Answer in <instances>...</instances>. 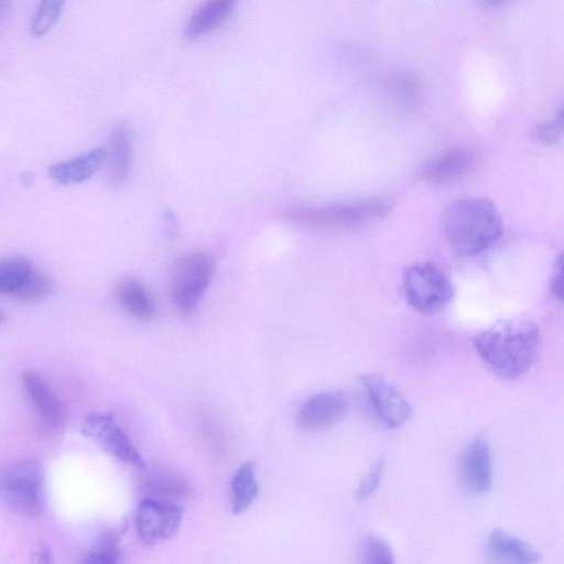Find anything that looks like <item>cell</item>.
Segmentation results:
<instances>
[{"label": "cell", "mask_w": 564, "mask_h": 564, "mask_svg": "<svg viewBox=\"0 0 564 564\" xmlns=\"http://www.w3.org/2000/svg\"><path fill=\"white\" fill-rule=\"evenodd\" d=\"M259 485L256 479L254 464L249 460L236 470L229 490L231 511L241 513L257 499Z\"/></svg>", "instance_id": "ffe728a7"}, {"label": "cell", "mask_w": 564, "mask_h": 564, "mask_svg": "<svg viewBox=\"0 0 564 564\" xmlns=\"http://www.w3.org/2000/svg\"><path fill=\"white\" fill-rule=\"evenodd\" d=\"M214 274L213 259L203 252L181 258L173 268L170 297L175 310L184 316L195 312Z\"/></svg>", "instance_id": "277c9868"}, {"label": "cell", "mask_w": 564, "mask_h": 564, "mask_svg": "<svg viewBox=\"0 0 564 564\" xmlns=\"http://www.w3.org/2000/svg\"><path fill=\"white\" fill-rule=\"evenodd\" d=\"M107 156L108 184L112 188L120 187L129 175L132 160L130 133L124 121L113 124Z\"/></svg>", "instance_id": "9a60e30c"}, {"label": "cell", "mask_w": 564, "mask_h": 564, "mask_svg": "<svg viewBox=\"0 0 564 564\" xmlns=\"http://www.w3.org/2000/svg\"><path fill=\"white\" fill-rule=\"evenodd\" d=\"M0 500L10 510L36 518L44 508V469L35 459H21L0 469Z\"/></svg>", "instance_id": "3957f363"}, {"label": "cell", "mask_w": 564, "mask_h": 564, "mask_svg": "<svg viewBox=\"0 0 564 564\" xmlns=\"http://www.w3.org/2000/svg\"><path fill=\"white\" fill-rule=\"evenodd\" d=\"M64 2L62 1H42L37 6L31 20V34L34 37H42L48 33L59 19Z\"/></svg>", "instance_id": "7402d4cb"}, {"label": "cell", "mask_w": 564, "mask_h": 564, "mask_svg": "<svg viewBox=\"0 0 564 564\" xmlns=\"http://www.w3.org/2000/svg\"><path fill=\"white\" fill-rule=\"evenodd\" d=\"M473 345L492 372L513 380L525 375L534 364L541 347V335L538 326L530 321H506L476 334Z\"/></svg>", "instance_id": "6da1fadb"}, {"label": "cell", "mask_w": 564, "mask_h": 564, "mask_svg": "<svg viewBox=\"0 0 564 564\" xmlns=\"http://www.w3.org/2000/svg\"><path fill=\"white\" fill-rule=\"evenodd\" d=\"M235 3L232 0H210L200 4L185 25L186 37L194 40L216 29L231 13Z\"/></svg>", "instance_id": "d6986e66"}, {"label": "cell", "mask_w": 564, "mask_h": 564, "mask_svg": "<svg viewBox=\"0 0 564 564\" xmlns=\"http://www.w3.org/2000/svg\"><path fill=\"white\" fill-rule=\"evenodd\" d=\"M349 408L341 391H325L307 399L299 409L296 421L304 431H318L340 420Z\"/></svg>", "instance_id": "7c38bea8"}, {"label": "cell", "mask_w": 564, "mask_h": 564, "mask_svg": "<svg viewBox=\"0 0 564 564\" xmlns=\"http://www.w3.org/2000/svg\"><path fill=\"white\" fill-rule=\"evenodd\" d=\"M24 390L40 416L51 426H57L63 420V409L46 381L34 371L22 376Z\"/></svg>", "instance_id": "e0dca14e"}, {"label": "cell", "mask_w": 564, "mask_h": 564, "mask_svg": "<svg viewBox=\"0 0 564 564\" xmlns=\"http://www.w3.org/2000/svg\"><path fill=\"white\" fill-rule=\"evenodd\" d=\"M149 486L160 494L182 496L186 492L187 485L173 475H159L150 479Z\"/></svg>", "instance_id": "484cf974"}, {"label": "cell", "mask_w": 564, "mask_h": 564, "mask_svg": "<svg viewBox=\"0 0 564 564\" xmlns=\"http://www.w3.org/2000/svg\"><path fill=\"white\" fill-rule=\"evenodd\" d=\"M551 292L560 302L563 299V258L560 254L556 260L550 284Z\"/></svg>", "instance_id": "83f0119b"}, {"label": "cell", "mask_w": 564, "mask_h": 564, "mask_svg": "<svg viewBox=\"0 0 564 564\" xmlns=\"http://www.w3.org/2000/svg\"><path fill=\"white\" fill-rule=\"evenodd\" d=\"M83 435L97 441L105 451L120 462L144 469L147 464L128 435L110 413L90 412L80 425Z\"/></svg>", "instance_id": "ba28073f"}, {"label": "cell", "mask_w": 564, "mask_h": 564, "mask_svg": "<svg viewBox=\"0 0 564 564\" xmlns=\"http://www.w3.org/2000/svg\"><path fill=\"white\" fill-rule=\"evenodd\" d=\"M80 564H123L118 534L108 532L83 557Z\"/></svg>", "instance_id": "44dd1931"}, {"label": "cell", "mask_w": 564, "mask_h": 564, "mask_svg": "<svg viewBox=\"0 0 564 564\" xmlns=\"http://www.w3.org/2000/svg\"><path fill=\"white\" fill-rule=\"evenodd\" d=\"M11 8V2L9 1H0V21L3 20L9 13Z\"/></svg>", "instance_id": "f546056e"}, {"label": "cell", "mask_w": 564, "mask_h": 564, "mask_svg": "<svg viewBox=\"0 0 564 564\" xmlns=\"http://www.w3.org/2000/svg\"><path fill=\"white\" fill-rule=\"evenodd\" d=\"M183 516L184 509L180 505L166 499L147 497L137 508V534L145 545L161 543L177 532Z\"/></svg>", "instance_id": "52a82bcc"}, {"label": "cell", "mask_w": 564, "mask_h": 564, "mask_svg": "<svg viewBox=\"0 0 564 564\" xmlns=\"http://www.w3.org/2000/svg\"><path fill=\"white\" fill-rule=\"evenodd\" d=\"M37 564H55L51 552L47 549H42L35 554Z\"/></svg>", "instance_id": "f1b7e54d"}, {"label": "cell", "mask_w": 564, "mask_h": 564, "mask_svg": "<svg viewBox=\"0 0 564 564\" xmlns=\"http://www.w3.org/2000/svg\"><path fill=\"white\" fill-rule=\"evenodd\" d=\"M445 237L462 256L489 249L502 234V218L492 202L465 197L447 206L443 217Z\"/></svg>", "instance_id": "7a4b0ae2"}, {"label": "cell", "mask_w": 564, "mask_h": 564, "mask_svg": "<svg viewBox=\"0 0 564 564\" xmlns=\"http://www.w3.org/2000/svg\"><path fill=\"white\" fill-rule=\"evenodd\" d=\"M386 212V202L371 198L349 204L294 209L288 213L286 218L294 224L310 227H343L369 221Z\"/></svg>", "instance_id": "8992f818"}, {"label": "cell", "mask_w": 564, "mask_h": 564, "mask_svg": "<svg viewBox=\"0 0 564 564\" xmlns=\"http://www.w3.org/2000/svg\"><path fill=\"white\" fill-rule=\"evenodd\" d=\"M359 382L366 391L372 412L384 427L398 429L410 420L411 405L381 375H364Z\"/></svg>", "instance_id": "9c48e42d"}, {"label": "cell", "mask_w": 564, "mask_h": 564, "mask_svg": "<svg viewBox=\"0 0 564 564\" xmlns=\"http://www.w3.org/2000/svg\"><path fill=\"white\" fill-rule=\"evenodd\" d=\"M485 555L490 564H538L541 553L508 532L492 530L485 542Z\"/></svg>", "instance_id": "4fadbf2b"}, {"label": "cell", "mask_w": 564, "mask_h": 564, "mask_svg": "<svg viewBox=\"0 0 564 564\" xmlns=\"http://www.w3.org/2000/svg\"><path fill=\"white\" fill-rule=\"evenodd\" d=\"M384 469V459L379 458L360 480L356 496L358 500L368 499L379 487Z\"/></svg>", "instance_id": "cb8c5ba5"}, {"label": "cell", "mask_w": 564, "mask_h": 564, "mask_svg": "<svg viewBox=\"0 0 564 564\" xmlns=\"http://www.w3.org/2000/svg\"><path fill=\"white\" fill-rule=\"evenodd\" d=\"M121 307L134 318L150 322L155 316L154 301L145 286L135 279L127 278L116 288Z\"/></svg>", "instance_id": "ac0fdd59"}, {"label": "cell", "mask_w": 564, "mask_h": 564, "mask_svg": "<svg viewBox=\"0 0 564 564\" xmlns=\"http://www.w3.org/2000/svg\"><path fill=\"white\" fill-rule=\"evenodd\" d=\"M4 318V312L3 310L0 307V322H2Z\"/></svg>", "instance_id": "1f68e13d"}, {"label": "cell", "mask_w": 564, "mask_h": 564, "mask_svg": "<svg viewBox=\"0 0 564 564\" xmlns=\"http://www.w3.org/2000/svg\"><path fill=\"white\" fill-rule=\"evenodd\" d=\"M107 159L102 148H95L73 159L50 165L48 176L55 182L69 185L90 178Z\"/></svg>", "instance_id": "5bb4252c"}, {"label": "cell", "mask_w": 564, "mask_h": 564, "mask_svg": "<svg viewBox=\"0 0 564 564\" xmlns=\"http://www.w3.org/2000/svg\"><path fill=\"white\" fill-rule=\"evenodd\" d=\"M403 290L410 306L426 314L443 310L454 296L449 279L430 262L412 264L405 270Z\"/></svg>", "instance_id": "5b68a950"}, {"label": "cell", "mask_w": 564, "mask_h": 564, "mask_svg": "<svg viewBox=\"0 0 564 564\" xmlns=\"http://www.w3.org/2000/svg\"><path fill=\"white\" fill-rule=\"evenodd\" d=\"M43 290L44 274L28 259L0 261V295H9L20 302H34Z\"/></svg>", "instance_id": "30bf717a"}, {"label": "cell", "mask_w": 564, "mask_h": 564, "mask_svg": "<svg viewBox=\"0 0 564 564\" xmlns=\"http://www.w3.org/2000/svg\"><path fill=\"white\" fill-rule=\"evenodd\" d=\"M459 477L463 488L471 495H482L490 490L492 463L486 440L478 437L467 445L460 459Z\"/></svg>", "instance_id": "8fae6325"}, {"label": "cell", "mask_w": 564, "mask_h": 564, "mask_svg": "<svg viewBox=\"0 0 564 564\" xmlns=\"http://www.w3.org/2000/svg\"><path fill=\"white\" fill-rule=\"evenodd\" d=\"M33 181H34V176L30 172H24L21 175V184L24 186L32 185Z\"/></svg>", "instance_id": "4dcf8cb0"}, {"label": "cell", "mask_w": 564, "mask_h": 564, "mask_svg": "<svg viewBox=\"0 0 564 564\" xmlns=\"http://www.w3.org/2000/svg\"><path fill=\"white\" fill-rule=\"evenodd\" d=\"M391 86L399 96V99L403 101H415L419 97V85L412 76L399 75L392 78Z\"/></svg>", "instance_id": "4316f807"}, {"label": "cell", "mask_w": 564, "mask_h": 564, "mask_svg": "<svg viewBox=\"0 0 564 564\" xmlns=\"http://www.w3.org/2000/svg\"><path fill=\"white\" fill-rule=\"evenodd\" d=\"M475 162V155L467 149L449 150L432 160L423 170V178L431 184H445L466 174Z\"/></svg>", "instance_id": "2e32d148"}, {"label": "cell", "mask_w": 564, "mask_h": 564, "mask_svg": "<svg viewBox=\"0 0 564 564\" xmlns=\"http://www.w3.org/2000/svg\"><path fill=\"white\" fill-rule=\"evenodd\" d=\"M562 131L561 115L557 120L535 124L531 130V139L538 143L549 145L558 140Z\"/></svg>", "instance_id": "d4e9b609"}, {"label": "cell", "mask_w": 564, "mask_h": 564, "mask_svg": "<svg viewBox=\"0 0 564 564\" xmlns=\"http://www.w3.org/2000/svg\"><path fill=\"white\" fill-rule=\"evenodd\" d=\"M362 564H395L394 556L388 543L378 536H368L361 545Z\"/></svg>", "instance_id": "603a6c76"}]
</instances>
